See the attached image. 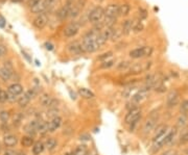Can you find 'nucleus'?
Returning <instances> with one entry per match:
<instances>
[{
    "label": "nucleus",
    "mask_w": 188,
    "mask_h": 155,
    "mask_svg": "<svg viewBox=\"0 0 188 155\" xmlns=\"http://www.w3.org/2000/svg\"><path fill=\"white\" fill-rule=\"evenodd\" d=\"M105 18V8L100 5L93 7L88 14V21L92 24H97L102 22Z\"/></svg>",
    "instance_id": "nucleus-2"
},
{
    "label": "nucleus",
    "mask_w": 188,
    "mask_h": 155,
    "mask_svg": "<svg viewBox=\"0 0 188 155\" xmlns=\"http://www.w3.org/2000/svg\"><path fill=\"white\" fill-rule=\"evenodd\" d=\"M4 155H16V153H15L14 151H12V150H6L4 152Z\"/></svg>",
    "instance_id": "nucleus-47"
},
{
    "label": "nucleus",
    "mask_w": 188,
    "mask_h": 155,
    "mask_svg": "<svg viewBox=\"0 0 188 155\" xmlns=\"http://www.w3.org/2000/svg\"><path fill=\"white\" fill-rule=\"evenodd\" d=\"M29 101H31V99H29V98L27 97L25 94H23V96H21V97L18 98L17 102H18V104H19L21 107H25V106H27V105H28Z\"/></svg>",
    "instance_id": "nucleus-26"
},
{
    "label": "nucleus",
    "mask_w": 188,
    "mask_h": 155,
    "mask_svg": "<svg viewBox=\"0 0 188 155\" xmlns=\"http://www.w3.org/2000/svg\"><path fill=\"white\" fill-rule=\"evenodd\" d=\"M47 116H48V117L51 118V119H53V118L57 117V108H52V109H49V112H48Z\"/></svg>",
    "instance_id": "nucleus-41"
},
{
    "label": "nucleus",
    "mask_w": 188,
    "mask_h": 155,
    "mask_svg": "<svg viewBox=\"0 0 188 155\" xmlns=\"http://www.w3.org/2000/svg\"><path fill=\"white\" fill-rule=\"evenodd\" d=\"M51 99H52V98H50L49 95H47V94H44V95L41 97L40 102H41V104L43 105V106H46V107H48V105H49V103H50V101H51Z\"/></svg>",
    "instance_id": "nucleus-30"
},
{
    "label": "nucleus",
    "mask_w": 188,
    "mask_h": 155,
    "mask_svg": "<svg viewBox=\"0 0 188 155\" xmlns=\"http://www.w3.org/2000/svg\"><path fill=\"white\" fill-rule=\"evenodd\" d=\"M48 131H49V123L45 121H39L38 132H40L41 134H44Z\"/></svg>",
    "instance_id": "nucleus-23"
},
{
    "label": "nucleus",
    "mask_w": 188,
    "mask_h": 155,
    "mask_svg": "<svg viewBox=\"0 0 188 155\" xmlns=\"http://www.w3.org/2000/svg\"><path fill=\"white\" fill-rule=\"evenodd\" d=\"M9 101V94L5 91H0V103H4Z\"/></svg>",
    "instance_id": "nucleus-38"
},
{
    "label": "nucleus",
    "mask_w": 188,
    "mask_h": 155,
    "mask_svg": "<svg viewBox=\"0 0 188 155\" xmlns=\"http://www.w3.org/2000/svg\"><path fill=\"white\" fill-rule=\"evenodd\" d=\"M5 23H6V22H5V19L2 17V16H0V27L3 28V27L5 26Z\"/></svg>",
    "instance_id": "nucleus-44"
},
{
    "label": "nucleus",
    "mask_w": 188,
    "mask_h": 155,
    "mask_svg": "<svg viewBox=\"0 0 188 155\" xmlns=\"http://www.w3.org/2000/svg\"><path fill=\"white\" fill-rule=\"evenodd\" d=\"M179 144H180V145H186V144H188V131L182 133V135L179 138Z\"/></svg>",
    "instance_id": "nucleus-35"
},
{
    "label": "nucleus",
    "mask_w": 188,
    "mask_h": 155,
    "mask_svg": "<svg viewBox=\"0 0 188 155\" xmlns=\"http://www.w3.org/2000/svg\"><path fill=\"white\" fill-rule=\"evenodd\" d=\"M143 28H144V26H143V24L141 21L135 22V23H134V28H133L134 32H140V31L143 30Z\"/></svg>",
    "instance_id": "nucleus-34"
},
{
    "label": "nucleus",
    "mask_w": 188,
    "mask_h": 155,
    "mask_svg": "<svg viewBox=\"0 0 188 155\" xmlns=\"http://www.w3.org/2000/svg\"><path fill=\"white\" fill-rule=\"evenodd\" d=\"M16 155H26L24 152H22V151H19L18 153H16Z\"/></svg>",
    "instance_id": "nucleus-48"
},
{
    "label": "nucleus",
    "mask_w": 188,
    "mask_h": 155,
    "mask_svg": "<svg viewBox=\"0 0 188 155\" xmlns=\"http://www.w3.org/2000/svg\"><path fill=\"white\" fill-rule=\"evenodd\" d=\"M22 92H23V86L20 83H13L7 88V93L10 94V95L15 96V97H17V96H19L20 94H22Z\"/></svg>",
    "instance_id": "nucleus-13"
},
{
    "label": "nucleus",
    "mask_w": 188,
    "mask_h": 155,
    "mask_svg": "<svg viewBox=\"0 0 188 155\" xmlns=\"http://www.w3.org/2000/svg\"><path fill=\"white\" fill-rule=\"evenodd\" d=\"M22 120H23V115L22 114H17L16 116H15L14 118V125H16V126H19L20 124H21Z\"/></svg>",
    "instance_id": "nucleus-39"
},
{
    "label": "nucleus",
    "mask_w": 188,
    "mask_h": 155,
    "mask_svg": "<svg viewBox=\"0 0 188 155\" xmlns=\"http://www.w3.org/2000/svg\"><path fill=\"white\" fill-rule=\"evenodd\" d=\"M45 46H46V49H47V50H49V51L53 50V47H55V46H53L51 43H46Z\"/></svg>",
    "instance_id": "nucleus-45"
},
{
    "label": "nucleus",
    "mask_w": 188,
    "mask_h": 155,
    "mask_svg": "<svg viewBox=\"0 0 188 155\" xmlns=\"http://www.w3.org/2000/svg\"><path fill=\"white\" fill-rule=\"evenodd\" d=\"M44 145H45V148L48 149V150H53V149L57 147V140H55V138L50 137L45 142V144H44Z\"/></svg>",
    "instance_id": "nucleus-25"
},
{
    "label": "nucleus",
    "mask_w": 188,
    "mask_h": 155,
    "mask_svg": "<svg viewBox=\"0 0 188 155\" xmlns=\"http://www.w3.org/2000/svg\"><path fill=\"white\" fill-rule=\"evenodd\" d=\"M161 155H177V153H176V151H174V150H167V151H165V152H163Z\"/></svg>",
    "instance_id": "nucleus-43"
},
{
    "label": "nucleus",
    "mask_w": 188,
    "mask_h": 155,
    "mask_svg": "<svg viewBox=\"0 0 188 155\" xmlns=\"http://www.w3.org/2000/svg\"><path fill=\"white\" fill-rule=\"evenodd\" d=\"M134 23H135V21H132V20H126L123 22V24H122V31H123L124 34H128L133 31Z\"/></svg>",
    "instance_id": "nucleus-18"
},
{
    "label": "nucleus",
    "mask_w": 188,
    "mask_h": 155,
    "mask_svg": "<svg viewBox=\"0 0 188 155\" xmlns=\"http://www.w3.org/2000/svg\"><path fill=\"white\" fill-rule=\"evenodd\" d=\"M73 155H87V148L85 145L77 146L73 151Z\"/></svg>",
    "instance_id": "nucleus-28"
},
{
    "label": "nucleus",
    "mask_w": 188,
    "mask_h": 155,
    "mask_svg": "<svg viewBox=\"0 0 188 155\" xmlns=\"http://www.w3.org/2000/svg\"><path fill=\"white\" fill-rule=\"evenodd\" d=\"M131 66H132L131 62L124 60V62H119V64L117 65V70H119V71H122V70H129Z\"/></svg>",
    "instance_id": "nucleus-31"
},
{
    "label": "nucleus",
    "mask_w": 188,
    "mask_h": 155,
    "mask_svg": "<svg viewBox=\"0 0 188 155\" xmlns=\"http://www.w3.org/2000/svg\"><path fill=\"white\" fill-rule=\"evenodd\" d=\"M13 76V69L12 68H7V67H2L0 68V78L4 81L10 80L11 77Z\"/></svg>",
    "instance_id": "nucleus-14"
},
{
    "label": "nucleus",
    "mask_w": 188,
    "mask_h": 155,
    "mask_svg": "<svg viewBox=\"0 0 188 155\" xmlns=\"http://www.w3.org/2000/svg\"><path fill=\"white\" fill-rule=\"evenodd\" d=\"M113 55V52L112 51H108V52L106 53H102L100 56H98L97 60H101V62H106V60H108V58H110L111 56Z\"/></svg>",
    "instance_id": "nucleus-36"
},
{
    "label": "nucleus",
    "mask_w": 188,
    "mask_h": 155,
    "mask_svg": "<svg viewBox=\"0 0 188 155\" xmlns=\"http://www.w3.org/2000/svg\"><path fill=\"white\" fill-rule=\"evenodd\" d=\"M82 28V23L79 21L70 22L64 29V36L66 38H73L79 34Z\"/></svg>",
    "instance_id": "nucleus-6"
},
{
    "label": "nucleus",
    "mask_w": 188,
    "mask_h": 155,
    "mask_svg": "<svg viewBox=\"0 0 188 155\" xmlns=\"http://www.w3.org/2000/svg\"><path fill=\"white\" fill-rule=\"evenodd\" d=\"M55 1L57 0H42L39 4H37L36 6H33L31 8V13H33V14H42V13H45L46 11L50 10L51 7L55 5Z\"/></svg>",
    "instance_id": "nucleus-5"
},
{
    "label": "nucleus",
    "mask_w": 188,
    "mask_h": 155,
    "mask_svg": "<svg viewBox=\"0 0 188 155\" xmlns=\"http://www.w3.org/2000/svg\"><path fill=\"white\" fill-rule=\"evenodd\" d=\"M5 53H6V47L4 45H2V44H0V58L3 56Z\"/></svg>",
    "instance_id": "nucleus-42"
},
{
    "label": "nucleus",
    "mask_w": 188,
    "mask_h": 155,
    "mask_svg": "<svg viewBox=\"0 0 188 155\" xmlns=\"http://www.w3.org/2000/svg\"><path fill=\"white\" fill-rule=\"evenodd\" d=\"M148 93H150V88L145 86L144 88H141L140 91H138L135 95L132 96V102L138 104L139 102H141L142 100H144L145 98L148 97Z\"/></svg>",
    "instance_id": "nucleus-12"
},
{
    "label": "nucleus",
    "mask_w": 188,
    "mask_h": 155,
    "mask_svg": "<svg viewBox=\"0 0 188 155\" xmlns=\"http://www.w3.org/2000/svg\"><path fill=\"white\" fill-rule=\"evenodd\" d=\"M65 155H73V152H68V153H66Z\"/></svg>",
    "instance_id": "nucleus-50"
},
{
    "label": "nucleus",
    "mask_w": 188,
    "mask_h": 155,
    "mask_svg": "<svg viewBox=\"0 0 188 155\" xmlns=\"http://www.w3.org/2000/svg\"><path fill=\"white\" fill-rule=\"evenodd\" d=\"M48 22V16L46 13H42V14L37 15V17L33 19V25L36 28L38 29H42L46 26V24Z\"/></svg>",
    "instance_id": "nucleus-8"
},
{
    "label": "nucleus",
    "mask_w": 188,
    "mask_h": 155,
    "mask_svg": "<svg viewBox=\"0 0 188 155\" xmlns=\"http://www.w3.org/2000/svg\"><path fill=\"white\" fill-rule=\"evenodd\" d=\"M179 101H180V94L177 91H172L169 92L168 95L166 98V105L169 108L175 107L179 104Z\"/></svg>",
    "instance_id": "nucleus-10"
},
{
    "label": "nucleus",
    "mask_w": 188,
    "mask_h": 155,
    "mask_svg": "<svg viewBox=\"0 0 188 155\" xmlns=\"http://www.w3.org/2000/svg\"><path fill=\"white\" fill-rule=\"evenodd\" d=\"M139 17H140V21L141 20H144L148 18V12L144 8H139Z\"/></svg>",
    "instance_id": "nucleus-40"
},
{
    "label": "nucleus",
    "mask_w": 188,
    "mask_h": 155,
    "mask_svg": "<svg viewBox=\"0 0 188 155\" xmlns=\"http://www.w3.org/2000/svg\"><path fill=\"white\" fill-rule=\"evenodd\" d=\"M123 34V31L120 28H114L113 27V32H112V36H111V40L112 41H117L121 38V36Z\"/></svg>",
    "instance_id": "nucleus-27"
},
{
    "label": "nucleus",
    "mask_w": 188,
    "mask_h": 155,
    "mask_svg": "<svg viewBox=\"0 0 188 155\" xmlns=\"http://www.w3.org/2000/svg\"><path fill=\"white\" fill-rule=\"evenodd\" d=\"M76 1H77V0H66V1H65V4L63 5V6H64L68 12H69V15H70L71 10L73 8V6L75 5Z\"/></svg>",
    "instance_id": "nucleus-32"
},
{
    "label": "nucleus",
    "mask_w": 188,
    "mask_h": 155,
    "mask_svg": "<svg viewBox=\"0 0 188 155\" xmlns=\"http://www.w3.org/2000/svg\"><path fill=\"white\" fill-rule=\"evenodd\" d=\"M3 143H4V145L6 146V147H14V146H16L17 143H18V140H17L16 136L13 135V134H7V135H5L4 138H3Z\"/></svg>",
    "instance_id": "nucleus-17"
},
{
    "label": "nucleus",
    "mask_w": 188,
    "mask_h": 155,
    "mask_svg": "<svg viewBox=\"0 0 188 155\" xmlns=\"http://www.w3.org/2000/svg\"><path fill=\"white\" fill-rule=\"evenodd\" d=\"M152 67L150 62H135L130 67L129 73L130 74H141L143 72H146Z\"/></svg>",
    "instance_id": "nucleus-7"
},
{
    "label": "nucleus",
    "mask_w": 188,
    "mask_h": 155,
    "mask_svg": "<svg viewBox=\"0 0 188 155\" xmlns=\"http://www.w3.org/2000/svg\"><path fill=\"white\" fill-rule=\"evenodd\" d=\"M186 152H187V154H188V149H187V151H186Z\"/></svg>",
    "instance_id": "nucleus-51"
},
{
    "label": "nucleus",
    "mask_w": 188,
    "mask_h": 155,
    "mask_svg": "<svg viewBox=\"0 0 188 155\" xmlns=\"http://www.w3.org/2000/svg\"><path fill=\"white\" fill-rule=\"evenodd\" d=\"M33 144H35V142H33V136L26 135L21 138V145L23 147H33Z\"/></svg>",
    "instance_id": "nucleus-24"
},
{
    "label": "nucleus",
    "mask_w": 188,
    "mask_h": 155,
    "mask_svg": "<svg viewBox=\"0 0 188 155\" xmlns=\"http://www.w3.org/2000/svg\"><path fill=\"white\" fill-rule=\"evenodd\" d=\"M0 91H1V90H0Z\"/></svg>",
    "instance_id": "nucleus-54"
},
{
    "label": "nucleus",
    "mask_w": 188,
    "mask_h": 155,
    "mask_svg": "<svg viewBox=\"0 0 188 155\" xmlns=\"http://www.w3.org/2000/svg\"><path fill=\"white\" fill-rule=\"evenodd\" d=\"M140 118H141V109L139 107H137L135 108V109L129 110L128 115L126 116L124 122H126V124L131 125V130H132V129L134 128V126L137 124V122L140 120Z\"/></svg>",
    "instance_id": "nucleus-4"
},
{
    "label": "nucleus",
    "mask_w": 188,
    "mask_h": 155,
    "mask_svg": "<svg viewBox=\"0 0 188 155\" xmlns=\"http://www.w3.org/2000/svg\"><path fill=\"white\" fill-rule=\"evenodd\" d=\"M62 125V118L61 117H55L53 119H51V121L49 122V131L53 132L55 131L57 129L60 128V126Z\"/></svg>",
    "instance_id": "nucleus-16"
},
{
    "label": "nucleus",
    "mask_w": 188,
    "mask_h": 155,
    "mask_svg": "<svg viewBox=\"0 0 188 155\" xmlns=\"http://www.w3.org/2000/svg\"><path fill=\"white\" fill-rule=\"evenodd\" d=\"M0 1H4V0H0Z\"/></svg>",
    "instance_id": "nucleus-52"
},
{
    "label": "nucleus",
    "mask_w": 188,
    "mask_h": 155,
    "mask_svg": "<svg viewBox=\"0 0 188 155\" xmlns=\"http://www.w3.org/2000/svg\"><path fill=\"white\" fill-rule=\"evenodd\" d=\"M45 145L42 142H36L33 146V155H40L44 151Z\"/></svg>",
    "instance_id": "nucleus-20"
},
{
    "label": "nucleus",
    "mask_w": 188,
    "mask_h": 155,
    "mask_svg": "<svg viewBox=\"0 0 188 155\" xmlns=\"http://www.w3.org/2000/svg\"><path fill=\"white\" fill-rule=\"evenodd\" d=\"M188 124V115H180L177 119V128H184Z\"/></svg>",
    "instance_id": "nucleus-19"
},
{
    "label": "nucleus",
    "mask_w": 188,
    "mask_h": 155,
    "mask_svg": "<svg viewBox=\"0 0 188 155\" xmlns=\"http://www.w3.org/2000/svg\"><path fill=\"white\" fill-rule=\"evenodd\" d=\"M114 60H106V62H102V64L100 65V68L101 69H110L114 66Z\"/></svg>",
    "instance_id": "nucleus-37"
},
{
    "label": "nucleus",
    "mask_w": 188,
    "mask_h": 155,
    "mask_svg": "<svg viewBox=\"0 0 188 155\" xmlns=\"http://www.w3.org/2000/svg\"><path fill=\"white\" fill-rule=\"evenodd\" d=\"M156 121H157V119H156V118H153V117H150L148 120H146V122L144 123V126H143V130H144L145 133H148V132H150L153 129L155 128Z\"/></svg>",
    "instance_id": "nucleus-15"
},
{
    "label": "nucleus",
    "mask_w": 188,
    "mask_h": 155,
    "mask_svg": "<svg viewBox=\"0 0 188 155\" xmlns=\"http://www.w3.org/2000/svg\"><path fill=\"white\" fill-rule=\"evenodd\" d=\"M79 95L81 96V97L85 98V99H92V98H94V94H93V92H91L90 90H88V88H79Z\"/></svg>",
    "instance_id": "nucleus-22"
},
{
    "label": "nucleus",
    "mask_w": 188,
    "mask_h": 155,
    "mask_svg": "<svg viewBox=\"0 0 188 155\" xmlns=\"http://www.w3.org/2000/svg\"><path fill=\"white\" fill-rule=\"evenodd\" d=\"M10 119V114L9 112L6 110H2V112H0V121L2 122V123H6Z\"/></svg>",
    "instance_id": "nucleus-33"
},
{
    "label": "nucleus",
    "mask_w": 188,
    "mask_h": 155,
    "mask_svg": "<svg viewBox=\"0 0 188 155\" xmlns=\"http://www.w3.org/2000/svg\"><path fill=\"white\" fill-rule=\"evenodd\" d=\"M153 47L150 46H143V47L135 48L133 50L130 51V56L134 60L144 58V56H150L153 54Z\"/></svg>",
    "instance_id": "nucleus-3"
},
{
    "label": "nucleus",
    "mask_w": 188,
    "mask_h": 155,
    "mask_svg": "<svg viewBox=\"0 0 188 155\" xmlns=\"http://www.w3.org/2000/svg\"><path fill=\"white\" fill-rule=\"evenodd\" d=\"M180 114H182V115H188V99L183 100L180 103Z\"/></svg>",
    "instance_id": "nucleus-29"
},
{
    "label": "nucleus",
    "mask_w": 188,
    "mask_h": 155,
    "mask_svg": "<svg viewBox=\"0 0 188 155\" xmlns=\"http://www.w3.org/2000/svg\"><path fill=\"white\" fill-rule=\"evenodd\" d=\"M69 94H70V97H71L72 100H76V93L75 92H72L71 90H69Z\"/></svg>",
    "instance_id": "nucleus-46"
},
{
    "label": "nucleus",
    "mask_w": 188,
    "mask_h": 155,
    "mask_svg": "<svg viewBox=\"0 0 188 155\" xmlns=\"http://www.w3.org/2000/svg\"><path fill=\"white\" fill-rule=\"evenodd\" d=\"M131 12V6L128 3H123V4L119 5V16L121 17H126Z\"/></svg>",
    "instance_id": "nucleus-21"
},
{
    "label": "nucleus",
    "mask_w": 188,
    "mask_h": 155,
    "mask_svg": "<svg viewBox=\"0 0 188 155\" xmlns=\"http://www.w3.org/2000/svg\"><path fill=\"white\" fill-rule=\"evenodd\" d=\"M13 2H21V1H23V0H12Z\"/></svg>",
    "instance_id": "nucleus-49"
},
{
    "label": "nucleus",
    "mask_w": 188,
    "mask_h": 155,
    "mask_svg": "<svg viewBox=\"0 0 188 155\" xmlns=\"http://www.w3.org/2000/svg\"><path fill=\"white\" fill-rule=\"evenodd\" d=\"M67 49H68V51H69L71 54H74V55H79L82 54V53H85L83 44H82V42H79V41H73V42H71L70 44H68Z\"/></svg>",
    "instance_id": "nucleus-9"
},
{
    "label": "nucleus",
    "mask_w": 188,
    "mask_h": 155,
    "mask_svg": "<svg viewBox=\"0 0 188 155\" xmlns=\"http://www.w3.org/2000/svg\"><path fill=\"white\" fill-rule=\"evenodd\" d=\"M105 17L117 19L119 17V5L112 3L105 8Z\"/></svg>",
    "instance_id": "nucleus-11"
},
{
    "label": "nucleus",
    "mask_w": 188,
    "mask_h": 155,
    "mask_svg": "<svg viewBox=\"0 0 188 155\" xmlns=\"http://www.w3.org/2000/svg\"><path fill=\"white\" fill-rule=\"evenodd\" d=\"M101 30H98L96 28H93L92 30L88 31L84 36L82 44H83L84 51L87 53H93L99 49V46L97 45V36Z\"/></svg>",
    "instance_id": "nucleus-1"
},
{
    "label": "nucleus",
    "mask_w": 188,
    "mask_h": 155,
    "mask_svg": "<svg viewBox=\"0 0 188 155\" xmlns=\"http://www.w3.org/2000/svg\"><path fill=\"white\" fill-rule=\"evenodd\" d=\"M98 1H102V0H98Z\"/></svg>",
    "instance_id": "nucleus-53"
}]
</instances>
